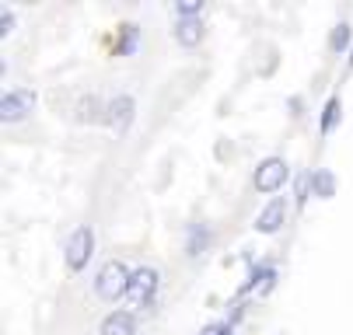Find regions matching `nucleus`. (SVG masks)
Here are the masks:
<instances>
[{"label":"nucleus","instance_id":"a211bd4d","mask_svg":"<svg viewBox=\"0 0 353 335\" xmlns=\"http://www.w3.org/2000/svg\"><path fill=\"white\" fill-rule=\"evenodd\" d=\"M199 335H234V328H231V321H210V325H203Z\"/></svg>","mask_w":353,"mask_h":335},{"label":"nucleus","instance_id":"f03ea898","mask_svg":"<svg viewBox=\"0 0 353 335\" xmlns=\"http://www.w3.org/2000/svg\"><path fill=\"white\" fill-rule=\"evenodd\" d=\"M91 255H94V230L88 224H81V227L70 230L67 245H63V262H67L70 272H81V269H88Z\"/></svg>","mask_w":353,"mask_h":335},{"label":"nucleus","instance_id":"9d476101","mask_svg":"<svg viewBox=\"0 0 353 335\" xmlns=\"http://www.w3.org/2000/svg\"><path fill=\"white\" fill-rule=\"evenodd\" d=\"M336 188H339V178L332 168H315L312 171V196L319 199H332L336 196Z\"/></svg>","mask_w":353,"mask_h":335},{"label":"nucleus","instance_id":"dca6fc26","mask_svg":"<svg viewBox=\"0 0 353 335\" xmlns=\"http://www.w3.org/2000/svg\"><path fill=\"white\" fill-rule=\"evenodd\" d=\"M308 196H312V171H305V175H297V188H294V203H297V206H305V203H308Z\"/></svg>","mask_w":353,"mask_h":335},{"label":"nucleus","instance_id":"423d86ee","mask_svg":"<svg viewBox=\"0 0 353 335\" xmlns=\"http://www.w3.org/2000/svg\"><path fill=\"white\" fill-rule=\"evenodd\" d=\"M287 213H290V199H287V196H273V199L256 213V230H259V234H276V230H283Z\"/></svg>","mask_w":353,"mask_h":335},{"label":"nucleus","instance_id":"aec40b11","mask_svg":"<svg viewBox=\"0 0 353 335\" xmlns=\"http://www.w3.org/2000/svg\"><path fill=\"white\" fill-rule=\"evenodd\" d=\"M350 70H353V50H350Z\"/></svg>","mask_w":353,"mask_h":335},{"label":"nucleus","instance_id":"4468645a","mask_svg":"<svg viewBox=\"0 0 353 335\" xmlns=\"http://www.w3.org/2000/svg\"><path fill=\"white\" fill-rule=\"evenodd\" d=\"M207 245H210V227L207 224H192L189 234H185V252L196 259V255L207 252Z\"/></svg>","mask_w":353,"mask_h":335},{"label":"nucleus","instance_id":"6ab92c4d","mask_svg":"<svg viewBox=\"0 0 353 335\" xmlns=\"http://www.w3.org/2000/svg\"><path fill=\"white\" fill-rule=\"evenodd\" d=\"M14 32V11L11 8H0V39Z\"/></svg>","mask_w":353,"mask_h":335},{"label":"nucleus","instance_id":"ddd939ff","mask_svg":"<svg viewBox=\"0 0 353 335\" xmlns=\"http://www.w3.org/2000/svg\"><path fill=\"white\" fill-rule=\"evenodd\" d=\"M105 109H109V105H102V98H98V94H88V98L77 102V122H98V119L105 122Z\"/></svg>","mask_w":353,"mask_h":335},{"label":"nucleus","instance_id":"f257e3e1","mask_svg":"<svg viewBox=\"0 0 353 335\" xmlns=\"http://www.w3.org/2000/svg\"><path fill=\"white\" fill-rule=\"evenodd\" d=\"M130 276H133V269L123 259H109L94 276V294L102 301H109V304H116L119 297L130 294Z\"/></svg>","mask_w":353,"mask_h":335},{"label":"nucleus","instance_id":"7ed1b4c3","mask_svg":"<svg viewBox=\"0 0 353 335\" xmlns=\"http://www.w3.org/2000/svg\"><path fill=\"white\" fill-rule=\"evenodd\" d=\"M287 178H290V164H287V158H280V154L263 158V161L256 164V171H252V185H256L259 193H280Z\"/></svg>","mask_w":353,"mask_h":335},{"label":"nucleus","instance_id":"0eeeda50","mask_svg":"<svg viewBox=\"0 0 353 335\" xmlns=\"http://www.w3.org/2000/svg\"><path fill=\"white\" fill-rule=\"evenodd\" d=\"M133 116H137V102H133V94H116V98L109 102V109H105V122L123 136L130 126H133Z\"/></svg>","mask_w":353,"mask_h":335},{"label":"nucleus","instance_id":"6e6552de","mask_svg":"<svg viewBox=\"0 0 353 335\" xmlns=\"http://www.w3.org/2000/svg\"><path fill=\"white\" fill-rule=\"evenodd\" d=\"M102 335H137V314L123 311V307L109 311L102 318Z\"/></svg>","mask_w":353,"mask_h":335},{"label":"nucleus","instance_id":"39448f33","mask_svg":"<svg viewBox=\"0 0 353 335\" xmlns=\"http://www.w3.org/2000/svg\"><path fill=\"white\" fill-rule=\"evenodd\" d=\"M158 286H161V272H158L154 266H137L133 276H130V294H126V297H130L137 307H143V304L154 301Z\"/></svg>","mask_w":353,"mask_h":335},{"label":"nucleus","instance_id":"f3484780","mask_svg":"<svg viewBox=\"0 0 353 335\" xmlns=\"http://www.w3.org/2000/svg\"><path fill=\"white\" fill-rule=\"evenodd\" d=\"M175 14L179 18H199V14H203V0H179Z\"/></svg>","mask_w":353,"mask_h":335},{"label":"nucleus","instance_id":"2eb2a0df","mask_svg":"<svg viewBox=\"0 0 353 335\" xmlns=\"http://www.w3.org/2000/svg\"><path fill=\"white\" fill-rule=\"evenodd\" d=\"M329 50H332V53L353 50V28H350V21L332 25V32H329Z\"/></svg>","mask_w":353,"mask_h":335},{"label":"nucleus","instance_id":"20e7f679","mask_svg":"<svg viewBox=\"0 0 353 335\" xmlns=\"http://www.w3.org/2000/svg\"><path fill=\"white\" fill-rule=\"evenodd\" d=\"M35 102L39 98H35L32 87H11V91H4V98H0V119L4 122H21V119L32 116Z\"/></svg>","mask_w":353,"mask_h":335},{"label":"nucleus","instance_id":"1a4fd4ad","mask_svg":"<svg viewBox=\"0 0 353 335\" xmlns=\"http://www.w3.org/2000/svg\"><path fill=\"white\" fill-rule=\"evenodd\" d=\"M175 42L185 45V50H192V45L203 42V18H179L175 28H172Z\"/></svg>","mask_w":353,"mask_h":335},{"label":"nucleus","instance_id":"f8f14e48","mask_svg":"<svg viewBox=\"0 0 353 335\" xmlns=\"http://www.w3.org/2000/svg\"><path fill=\"white\" fill-rule=\"evenodd\" d=\"M339 119H343V98H339V94H329V98H325V105H322L319 133H322V136H329V133L339 126Z\"/></svg>","mask_w":353,"mask_h":335},{"label":"nucleus","instance_id":"9b49d317","mask_svg":"<svg viewBox=\"0 0 353 335\" xmlns=\"http://www.w3.org/2000/svg\"><path fill=\"white\" fill-rule=\"evenodd\" d=\"M137 42H140V25L137 21H123L119 28H116V56H130L133 50H137Z\"/></svg>","mask_w":353,"mask_h":335}]
</instances>
